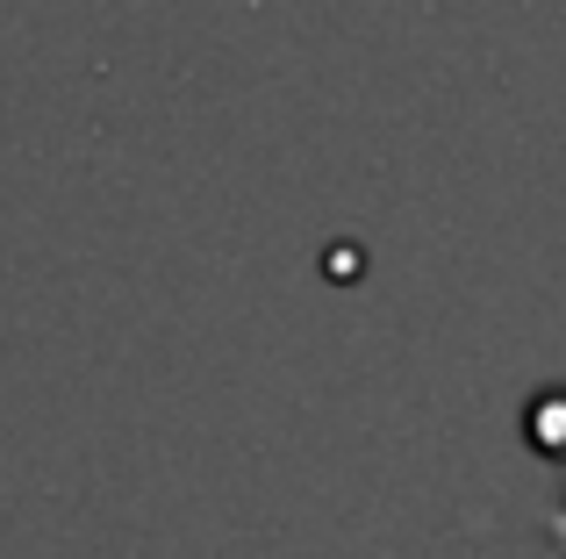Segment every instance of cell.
<instances>
[{"instance_id":"6da1fadb","label":"cell","mask_w":566,"mask_h":559,"mask_svg":"<svg viewBox=\"0 0 566 559\" xmlns=\"http://www.w3.org/2000/svg\"><path fill=\"white\" fill-rule=\"evenodd\" d=\"M559 409H566V388H559V394H545V402L531 409V431H545V416H559ZM545 460H566V423H559L553 445H545Z\"/></svg>"},{"instance_id":"7a4b0ae2","label":"cell","mask_w":566,"mask_h":559,"mask_svg":"<svg viewBox=\"0 0 566 559\" xmlns=\"http://www.w3.org/2000/svg\"><path fill=\"white\" fill-rule=\"evenodd\" d=\"M553 531H559V538H566V509H559V517H553Z\"/></svg>"}]
</instances>
